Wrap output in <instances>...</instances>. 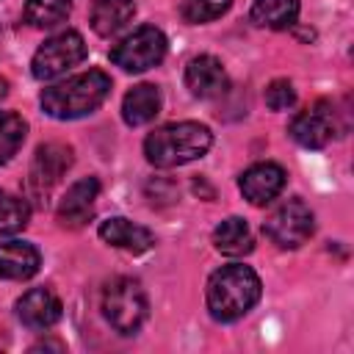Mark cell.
<instances>
[{"instance_id": "obj_1", "label": "cell", "mask_w": 354, "mask_h": 354, "mask_svg": "<svg viewBox=\"0 0 354 354\" xmlns=\"http://www.w3.org/2000/svg\"><path fill=\"white\" fill-rule=\"evenodd\" d=\"M260 293H263L260 277L243 263L221 266L218 271L210 274L207 288H205L207 310L221 324L243 318L260 301Z\"/></svg>"}, {"instance_id": "obj_2", "label": "cell", "mask_w": 354, "mask_h": 354, "mask_svg": "<svg viewBox=\"0 0 354 354\" xmlns=\"http://www.w3.org/2000/svg\"><path fill=\"white\" fill-rule=\"evenodd\" d=\"M108 94H111V77L102 69H88V72H80L61 83L47 86L39 102L47 116L66 122V119H80L97 111Z\"/></svg>"}, {"instance_id": "obj_3", "label": "cell", "mask_w": 354, "mask_h": 354, "mask_svg": "<svg viewBox=\"0 0 354 354\" xmlns=\"http://www.w3.org/2000/svg\"><path fill=\"white\" fill-rule=\"evenodd\" d=\"M213 144V133L199 122H171L144 138V155L155 169H174L199 160Z\"/></svg>"}, {"instance_id": "obj_4", "label": "cell", "mask_w": 354, "mask_h": 354, "mask_svg": "<svg viewBox=\"0 0 354 354\" xmlns=\"http://www.w3.org/2000/svg\"><path fill=\"white\" fill-rule=\"evenodd\" d=\"M147 293L138 279L116 277L102 290V315L119 335H136L147 321Z\"/></svg>"}, {"instance_id": "obj_5", "label": "cell", "mask_w": 354, "mask_h": 354, "mask_svg": "<svg viewBox=\"0 0 354 354\" xmlns=\"http://www.w3.org/2000/svg\"><path fill=\"white\" fill-rule=\"evenodd\" d=\"M313 230H315V216L299 196L279 202L263 221L266 238L279 249H299L301 243H307Z\"/></svg>"}, {"instance_id": "obj_6", "label": "cell", "mask_w": 354, "mask_h": 354, "mask_svg": "<svg viewBox=\"0 0 354 354\" xmlns=\"http://www.w3.org/2000/svg\"><path fill=\"white\" fill-rule=\"evenodd\" d=\"M86 58V41L77 30H61L33 53L30 75L36 80H55Z\"/></svg>"}, {"instance_id": "obj_7", "label": "cell", "mask_w": 354, "mask_h": 354, "mask_svg": "<svg viewBox=\"0 0 354 354\" xmlns=\"http://www.w3.org/2000/svg\"><path fill=\"white\" fill-rule=\"evenodd\" d=\"M166 36L155 25H141L111 47V61L124 72H144L163 61Z\"/></svg>"}, {"instance_id": "obj_8", "label": "cell", "mask_w": 354, "mask_h": 354, "mask_svg": "<svg viewBox=\"0 0 354 354\" xmlns=\"http://www.w3.org/2000/svg\"><path fill=\"white\" fill-rule=\"evenodd\" d=\"M72 147L64 141H47L41 147H36L33 160H30V171H28V188L36 199L47 202V196L53 194V188L61 183V177L72 169Z\"/></svg>"}, {"instance_id": "obj_9", "label": "cell", "mask_w": 354, "mask_h": 354, "mask_svg": "<svg viewBox=\"0 0 354 354\" xmlns=\"http://www.w3.org/2000/svg\"><path fill=\"white\" fill-rule=\"evenodd\" d=\"M288 133L290 138L299 144V147H307V149H324L335 133H337V116H335V108L329 102H315L304 111H299L290 124H288Z\"/></svg>"}, {"instance_id": "obj_10", "label": "cell", "mask_w": 354, "mask_h": 354, "mask_svg": "<svg viewBox=\"0 0 354 354\" xmlns=\"http://www.w3.org/2000/svg\"><path fill=\"white\" fill-rule=\"evenodd\" d=\"M285 180H288V174H285V169H282L279 163L263 160V163L249 166V169L241 174L238 188H241V194H243V199H246L249 205L263 207V205L274 202V199L282 194Z\"/></svg>"}, {"instance_id": "obj_11", "label": "cell", "mask_w": 354, "mask_h": 354, "mask_svg": "<svg viewBox=\"0 0 354 354\" xmlns=\"http://www.w3.org/2000/svg\"><path fill=\"white\" fill-rule=\"evenodd\" d=\"M97 196H100V180L97 177H80L77 183H72L66 188V194L61 196L58 207H55L58 224L66 227V230L83 227L94 213Z\"/></svg>"}, {"instance_id": "obj_12", "label": "cell", "mask_w": 354, "mask_h": 354, "mask_svg": "<svg viewBox=\"0 0 354 354\" xmlns=\"http://www.w3.org/2000/svg\"><path fill=\"white\" fill-rule=\"evenodd\" d=\"M61 299L50 288H30L17 299V318L28 329H50L61 321Z\"/></svg>"}, {"instance_id": "obj_13", "label": "cell", "mask_w": 354, "mask_h": 354, "mask_svg": "<svg viewBox=\"0 0 354 354\" xmlns=\"http://www.w3.org/2000/svg\"><path fill=\"white\" fill-rule=\"evenodd\" d=\"M185 86L194 97L213 100L230 88V77H227V69L221 66V61L216 55H196L185 66Z\"/></svg>"}, {"instance_id": "obj_14", "label": "cell", "mask_w": 354, "mask_h": 354, "mask_svg": "<svg viewBox=\"0 0 354 354\" xmlns=\"http://www.w3.org/2000/svg\"><path fill=\"white\" fill-rule=\"evenodd\" d=\"M97 232L108 246L124 249L130 254H141V252H149L155 246V235L147 227H141V224H136L124 216H113V218L102 221Z\"/></svg>"}, {"instance_id": "obj_15", "label": "cell", "mask_w": 354, "mask_h": 354, "mask_svg": "<svg viewBox=\"0 0 354 354\" xmlns=\"http://www.w3.org/2000/svg\"><path fill=\"white\" fill-rule=\"evenodd\" d=\"M41 254L25 241H0V279L25 282L39 274Z\"/></svg>"}, {"instance_id": "obj_16", "label": "cell", "mask_w": 354, "mask_h": 354, "mask_svg": "<svg viewBox=\"0 0 354 354\" xmlns=\"http://www.w3.org/2000/svg\"><path fill=\"white\" fill-rule=\"evenodd\" d=\"M133 17H136V3L133 0H94L91 11H88L91 28L102 39L116 36Z\"/></svg>"}, {"instance_id": "obj_17", "label": "cell", "mask_w": 354, "mask_h": 354, "mask_svg": "<svg viewBox=\"0 0 354 354\" xmlns=\"http://www.w3.org/2000/svg\"><path fill=\"white\" fill-rule=\"evenodd\" d=\"M160 113V91L152 83L133 86L122 100V119L130 127H141Z\"/></svg>"}, {"instance_id": "obj_18", "label": "cell", "mask_w": 354, "mask_h": 354, "mask_svg": "<svg viewBox=\"0 0 354 354\" xmlns=\"http://www.w3.org/2000/svg\"><path fill=\"white\" fill-rule=\"evenodd\" d=\"M299 8H301V0H254V6L249 11V19L257 28L288 30V28L296 25Z\"/></svg>"}, {"instance_id": "obj_19", "label": "cell", "mask_w": 354, "mask_h": 354, "mask_svg": "<svg viewBox=\"0 0 354 354\" xmlns=\"http://www.w3.org/2000/svg\"><path fill=\"white\" fill-rule=\"evenodd\" d=\"M213 246L227 254V257H243L254 249V241H252V230L243 218L238 216H230L224 218L216 230H213Z\"/></svg>"}, {"instance_id": "obj_20", "label": "cell", "mask_w": 354, "mask_h": 354, "mask_svg": "<svg viewBox=\"0 0 354 354\" xmlns=\"http://www.w3.org/2000/svg\"><path fill=\"white\" fill-rule=\"evenodd\" d=\"M72 11V0H25V22L30 28H55Z\"/></svg>"}, {"instance_id": "obj_21", "label": "cell", "mask_w": 354, "mask_h": 354, "mask_svg": "<svg viewBox=\"0 0 354 354\" xmlns=\"http://www.w3.org/2000/svg\"><path fill=\"white\" fill-rule=\"evenodd\" d=\"M28 221H30V205L17 194L0 191V238L22 232Z\"/></svg>"}, {"instance_id": "obj_22", "label": "cell", "mask_w": 354, "mask_h": 354, "mask_svg": "<svg viewBox=\"0 0 354 354\" xmlns=\"http://www.w3.org/2000/svg\"><path fill=\"white\" fill-rule=\"evenodd\" d=\"M25 133H28V124L19 113L0 111V166L8 163L19 152L22 141H25Z\"/></svg>"}, {"instance_id": "obj_23", "label": "cell", "mask_w": 354, "mask_h": 354, "mask_svg": "<svg viewBox=\"0 0 354 354\" xmlns=\"http://www.w3.org/2000/svg\"><path fill=\"white\" fill-rule=\"evenodd\" d=\"M232 6V0H183L180 14L188 25H202V22H213L221 14H227Z\"/></svg>"}, {"instance_id": "obj_24", "label": "cell", "mask_w": 354, "mask_h": 354, "mask_svg": "<svg viewBox=\"0 0 354 354\" xmlns=\"http://www.w3.org/2000/svg\"><path fill=\"white\" fill-rule=\"evenodd\" d=\"M263 97H266V105L271 111H288L296 102V88H293V83L288 77H277V80H271L266 86V94Z\"/></svg>"}, {"instance_id": "obj_25", "label": "cell", "mask_w": 354, "mask_h": 354, "mask_svg": "<svg viewBox=\"0 0 354 354\" xmlns=\"http://www.w3.org/2000/svg\"><path fill=\"white\" fill-rule=\"evenodd\" d=\"M41 348H55V351H64V343H53V340H41L36 346H30V351H41Z\"/></svg>"}, {"instance_id": "obj_26", "label": "cell", "mask_w": 354, "mask_h": 354, "mask_svg": "<svg viewBox=\"0 0 354 354\" xmlns=\"http://www.w3.org/2000/svg\"><path fill=\"white\" fill-rule=\"evenodd\" d=\"M6 94H8V83H6V80H3V77H0V100H3V97H6Z\"/></svg>"}]
</instances>
